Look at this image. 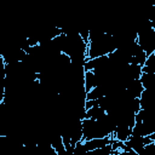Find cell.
<instances>
[{
	"mask_svg": "<svg viewBox=\"0 0 155 155\" xmlns=\"http://www.w3.org/2000/svg\"><path fill=\"white\" fill-rule=\"evenodd\" d=\"M153 139L150 138V136H145V137H140V136H133L131 134V137L125 142V145L131 149L132 153L139 155V153L142 151V149L144 148V145L151 143Z\"/></svg>",
	"mask_w": 155,
	"mask_h": 155,
	"instance_id": "obj_1",
	"label": "cell"
},
{
	"mask_svg": "<svg viewBox=\"0 0 155 155\" xmlns=\"http://www.w3.org/2000/svg\"><path fill=\"white\" fill-rule=\"evenodd\" d=\"M153 132H155V127L140 121V120H136L134 126L132 127V134L133 136H140V137H145V136H150Z\"/></svg>",
	"mask_w": 155,
	"mask_h": 155,
	"instance_id": "obj_2",
	"label": "cell"
},
{
	"mask_svg": "<svg viewBox=\"0 0 155 155\" xmlns=\"http://www.w3.org/2000/svg\"><path fill=\"white\" fill-rule=\"evenodd\" d=\"M139 101L142 109H155V91L144 88L139 97Z\"/></svg>",
	"mask_w": 155,
	"mask_h": 155,
	"instance_id": "obj_3",
	"label": "cell"
},
{
	"mask_svg": "<svg viewBox=\"0 0 155 155\" xmlns=\"http://www.w3.org/2000/svg\"><path fill=\"white\" fill-rule=\"evenodd\" d=\"M111 143V136L104 137V138H93V139H87L85 140V145L87 148V151H93L96 149H99L107 144Z\"/></svg>",
	"mask_w": 155,
	"mask_h": 155,
	"instance_id": "obj_4",
	"label": "cell"
},
{
	"mask_svg": "<svg viewBox=\"0 0 155 155\" xmlns=\"http://www.w3.org/2000/svg\"><path fill=\"white\" fill-rule=\"evenodd\" d=\"M126 91L128 92L130 96H132L134 98H139L142 92L144 91V86H143L140 79H134V80L130 81L126 85Z\"/></svg>",
	"mask_w": 155,
	"mask_h": 155,
	"instance_id": "obj_5",
	"label": "cell"
},
{
	"mask_svg": "<svg viewBox=\"0 0 155 155\" xmlns=\"http://www.w3.org/2000/svg\"><path fill=\"white\" fill-rule=\"evenodd\" d=\"M131 134H132V127L127 125H117L111 137L120 142H126L131 137Z\"/></svg>",
	"mask_w": 155,
	"mask_h": 155,
	"instance_id": "obj_6",
	"label": "cell"
},
{
	"mask_svg": "<svg viewBox=\"0 0 155 155\" xmlns=\"http://www.w3.org/2000/svg\"><path fill=\"white\" fill-rule=\"evenodd\" d=\"M84 84H85V90H86V92H88V91H91L93 87H96L97 79H96V74H94L93 70H86V71H85Z\"/></svg>",
	"mask_w": 155,
	"mask_h": 155,
	"instance_id": "obj_7",
	"label": "cell"
},
{
	"mask_svg": "<svg viewBox=\"0 0 155 155\" xmlns=\"http://www.w3.org/2000/svg\"><path fill=\"white\" fill-rule=\"evenodd\" d=\"M140 81L145 90L155 91V74L154 73H143L140 76Z\"/></svg>",
	"mask_w": 155,
	"mask_h": 155,
	"instance_id": "obj_8",
	"label": "cell"
},
{
	"mask_svg": "<svg viewBox=\"0 0 155 155\" xmlns=\"http://www.w3.org/2000/svg\"><path fill=\"white\" fill-rule=\"evenodd\" d=\"M105 113H107V111H105L101 105L97 104V105H93V107L86 109V117L98 120V119H101Z\"/></svg>",
	"mask_w": 155,
	"mask_h": 155,
	"instance_id": "obj_9",
	"label": "cell"
},
{
	"mask_svg": "<svg viewBox=\"0 0 155 155\" xmlns=\"http://www.w3.org/2000/svg\"><path fill=\"white\" fill-rule=\"evenodd\" d=\"M142 69H143V73H154L155 74V52L148 56Z\"/></svg>",
	"mask_w": 155,
	"mask_h": 155,
	"instance_id": "obj_10",
	"label": "cell"
},
{
	"mask_svg": "<svg viewBox=\"0 0 155 155\" xmlns=\"http://www.w3.org/2000/svg\"><path fill=\"white\" fill-rule=\"evenodd\" d=\"M87 148L85 145V140H80L75 144L74 147V155H82V154H87Z\"/></svg>",
	"mask_w": 155,
	"mask_h": 155,
	"instance_id": "obj_11",
	"label": "cell"
},
{
	"mask_svg": "<svg viewBox=\"0 0 155 155\" xmlns=\"http://www.w3.org/2000/svg\"><path fill=\"white\" fill-rule=\"evenodd\" d=\"M139 155H155V140L144 145V148L142 149Z\"/></svg>",
	"mask_w": 155,
	"mask_h": 155,
	"instance_id": "obj_12",
	"label": "cell"
}]
</instances>
